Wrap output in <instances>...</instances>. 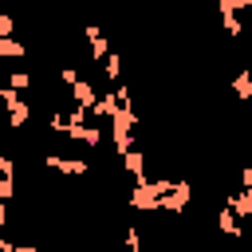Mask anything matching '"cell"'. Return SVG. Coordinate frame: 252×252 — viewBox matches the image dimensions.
Returning a JSON list of instances; mask_svg holds the SVG:
<instances>
[{"instance_id":"8","label":"cell","mask_w":252,"mask_h":252,"mask_svg":"<svg viewBox=\"0 0 252 252\" xmlns=\"http://www.w3.org/2000/svg\"><path fill=\"white\" fill-rule=\"evenodd\" d=\"M8 87H12V91H28V87H32V71H12V75H8Z\"/></svg>"},{"instance_id":"9","label":"cell","mask_w":252,"mask_h":252,"mask_svg":"<svg viewBox=\"0 0 252 252\" xmlns=\"http://www.w3.org/2000/svg\"><path fill=\"white\" fill-rule=\"evenodd\" d=\"M232 91H236V98H248V94H252V79H248V71H240V75L232 79Z\"/></svg>"},{"instance_id":"11","label":"cell","mask_w":252,"mask_h":252,"mask_svg":"<svg viewBox=\"0 0 252 252\" xmlns=\"http://www.w3.org/2000/svg\"><path fill=\"white\" fill-rule=\"evenodd\" d=\"M0 35H16V20L8 12H0Z\"/></svg>"},{"instance_id":"5","label":"cell","mask_w":252,"mask_h":252,"mask_svg":"<svg viewBox=\"0 0 252 252\" xmlns=\"http://www.w3.org/2000/svg\"><path fill=\"white\" fill-rule=\"evenodd\" d=\"M4 110H8V126H24V122L32 118V102H28V98H16V102H8Z\"/></svg>"},{"instance_id":"2","label":"cell","mask_w":252,"mask_h":252,"mask_svg":"<svg viewBox=\"0 0 252 252\" xmlns=\"http://www.w3.org/2000/svg\"><path fill=\"white\" fill-rule=\"evenodd\" d=\"M118 158H122V169H126L134 181H142V177H146V154H142V150H134V146H130V150H122Z\"/></svg>"},{"instance_id":"6","label":"cell","mask_w":252,"mask_h":252,"mask_svg":"<svg viewBox=\"0 0 252 252\" xmlns=\"http://www.w3.org/2000/svg\"><path fill=\"white\" fill-rule=\"evenodd\" d=\"M24 55V43L16 35H0V59H20Z\"/></svg>"},{"instance_id":"10","label":"cell","mask_w":252,"mask_h":252,"mask_svg":"<svg viewBox=\"0 0 252 252\" xmlns=\"http://www.w3.org/2000/svg\"><path fill=\"white\" fill-rule=\"evenodd\" d=\"M75 79H79V67H75V63H63V67H59V83H63V87H71Z\"/></svg>"},{"instance_id":"7","label":"cell","mask_w":252,"mask_h":252,"mask_svg":"<svg viewBox=\"0 0 252 252\" xmlns=\"http://www.w3.org/2000/svg\"><path fill=\"white\" fill-rule=\"evenodd\" d=\"M98 63H102V75H106V79H122V59H118L114 51H106Z\"/></svg>"},{"instance_id":"3","label":"cell","mask_w":252,"mask_h":252,"mask_svg":"<svg viewBox=\"0 0 252 252\" xmlns=\"http://www.w3.org/2000/svg\"><path fill=\"white\" fill-rule=\"evenodd\" d=\"M87 47H91V63H98V59L110 51V43H106V35H102V28H98V24H91V28H87Z\"/></svg>"},{"instance_id":"1","label":"cell","mask_w":252,"mask_h":252,"mask_svg":"<svg viewBox=\"0 0 252 252\" xmlns=\"http://www.w3.org/2000/svg\"><path fill=\"white\" fill-rule=\"evenodd\" d=\"M43 165H47V169H55V173H71V177L91 173V161H87V158H59V154H47V158H43Z\"/></svg>"},{"instance_id":"4","label":"cell","mask_w":252,"mask_h":252,"mask_svg":"<svg viewBox=\"0 0 252 252\" xmlns=\"http://www.w3.org/2000/svg\"><path fill=\"white\" fill-rule=\"evenodd\" d=\"M71 98H75V106H87V110H91V102L98 98V91H94V83L75 79V83H71Z\"/></svg>"}]
</instances>
